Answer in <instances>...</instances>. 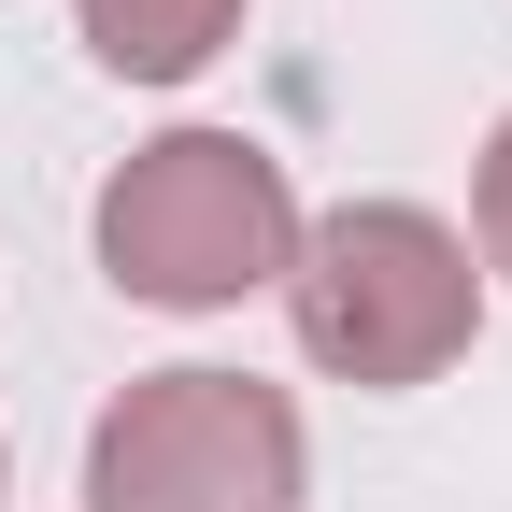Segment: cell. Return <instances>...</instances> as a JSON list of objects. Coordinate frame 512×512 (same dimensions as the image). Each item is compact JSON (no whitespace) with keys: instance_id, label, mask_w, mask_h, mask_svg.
<instances>
[{"instance_id":"277c9868","label":"cell","mask_w":512,"mask_h":512,"mask_svg":"<svg viewBox=\"0 0 512 512\" xmlns=\"http://www.w3.org/2000/svg\"><path fill=\"white\" fill-rule=\"evenodd\" d=\"M228 29H242V0H86L100 72H128V86H185Z\"/></svg>"},{"instance_id":"7a4b0ae2","label":"cell","mask_w":512,"mask_h":512,"mask_svg":"<svg viewBox=\"0 0 512 512\" xmlns=\"http://www.w3.org/2000/svg\"><path fill=\"white\" fill-rule=\"evenodd\" d=\"M285 313H299V356L342 370V384H427L456 370L484 328V271L470 242L413 214V200H342L328 228H299L285 256Z\"/></svg>"},{"instance_id":"6da1fadb","label":"cell","mask_w":512,"mask_h":512,"mask_svg":"<svg viewBox=\"0 0 512 512\" xmlns=\"http://www.w3.org/2000/svg\"><path fill=\"white\" fill-rule=\"evenodd\" d=\"M285 256H299L285 157H256L242 128H171L100 185V271L157 313H228L285 285Z\"/></svg>"},{"instance_id":"5b68a950","label":"cell","mask_w":512,"mask_h":512,"mask_svg":"<svg viewBox=\"0 0 512 512\" xmlns=\"http://www.w3.org/2000/svg\"><path fill=\"white\" fill-rule=\"evenodd\" d=\"M484 256L512 271V114H498V143H484Z\"/></svg>"},{"instance_id":"3957f363","label":"cell","mask_w":512,"mask_h":512,"mask_svg":"<svg viewBox=\"0 0 512 512\" xmlns=\"http://www.w3.org/2000/svg\"><path fill=\"white\" fill-rule=\"evenodd\" d=\"M313 441L256 370H143L86 441L100 512H299Z\"/></svg>"}]
</instances>
